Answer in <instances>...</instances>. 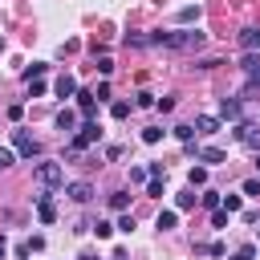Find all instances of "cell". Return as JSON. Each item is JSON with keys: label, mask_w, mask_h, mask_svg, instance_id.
Instances as JSON below:
<instances>
[{"label": "cell", "mask_w": 260, "mask_h": 260, "mask_svg": "<svg viewBox=\"0 0 260 260\" xmlns=\"http://www.w3.org/2000/svg\"><path fill=\"white\" fill-rule=\"evenodd\" d=\"M32 179H37L41 187H61V183H65V167L53 162V158H45V162L32 167Z\"/></svg>", "instance_id": "6da1fadb"}, {"label": "cell", "mask_w": 260, "mask_h": 260, "mask_svg": "<svg viewBox=\"0 0 260 260\" xmlns=\"http://www.w3.org/2000/svg\"><path fill=\"white\" fill-rule=\"evenodd\" d=\"M207 32L199 28H179V32H167V49H203Z\"/></svg>", "instance_id": "7a4b0ae2"}, {"label": "cell", "mask_w": 260, "mask_h": 260, "mask_svg": "<svg viewBox=\"0 0 260 260\" xmlns=\"http://www.w3.org/2000/svg\"><path fill=\"white\" fill-rule=\"evenodd\" d=\"M98 138H102V126H98V122H81V126H77V134L69 138V150H77V154H81V150H89Z\"/></svg>", "instance_id": "3957f363"}, {"label": "cell", "mask_w": 260, "mask_h": 260, "mask_svg": "<svg viewBox=\"0 0 260 260\" xmlns=\"http://www.w3.org/2000/svg\"><path fill=\"white\" fill-rule=\"evenodd\" d=\"M12 146H16V154H24V158H37V154H41V142H37L28 130H12Z\"/></svg>", "instance_id": "277c9868"}, {"label": "cell", "mask_w": 260, "mask_h": 260, "mask_svg": "<svg viewBox=\"0 0 260 260\" xmlns=\"http://www.w3.org/2000/svg\"><path fill=\"white\" fill-rule=\"evenodd\" d=\"M236 142L248 146V150H260V126L256 122H240L236 126Z\"/></svg>", "instance_id": "5b68a950"}, {"label": "cell", "mask_w": 260, "mask_h": 260, "mask_svg": "<svg viewBox=\"0 0 260 260\" xmlns=\"http://www.w3.org/2000/svg\"><path fill=\"white\" fill-rule=\"evenodd\" d=\"M240 114H244V102H240V98H219V118L240 122Z\"/></svg>", "instance_id": "8992f818"}, {"label": "cell", "mask_w": 260, "mask_h": 260, "mask_svg": "<svg viewBox=\"0 0 260 260\" xmlns=\"http://www.w3.org/2000/svg\"><path fill=\"white\" fill-rule=\"evenodd\" d=\"M65 195H69L73 203H89V199H93V187H89L85 179H77V183H69V187H65Z\"/></svg>", "instance_id": "52a82bcc"}, {"label": "cell", "mask_w": 260, "mask_h": 260, "mask_svg": "<svg viewBox=\"0 0 260 260\" xmlns=\"http://www.w3.org/2000/svg\"><path fill=\"white\" fill-rule=\"evenodd\" d=\"M93 102H98V98H93L89 89H77V110H81V118H85V122H93V114H98V106H93Z\"/></svg>", "instance_id": "ba28073f"}, {"label": "cell", "mask_w": 260, "mask_h": 260, "mask_svg": "<svg viewBox=\"0 0 260 260\" xmlns=\"http://www.w3.org/2000/svg\"><path fill=\"white\" fill-rule=\"evenodd\" d=\"M195 158H199V162H207V167H215V162H228V154H223L219 146H199V150H195Z\"/></svg>", "instance_id": "9c48e42d"}, {"label": "cell", "mask_w": 260, "mask_h": 260, "mask_svg": "<svg viewBox=\"0 0 260 260\" xmlns=\"http://www.w3.org/2000/svg\"><path fill=\"white\" fill-rule=\"evenodd\" d=\"M57 130L73 138V134H77V114H73V110H61V114H57Z\"/></svg>", "instance_id": "30bf717a"}, {"label": "cell", "mask_w": 260, "mask_h": 260, "mask_svg": "<svg viewBox=\"0 0 260 260\" xmlns=\"http://www.w3.org/2000/svg\"><path fill=\"white\" fill-rule=\"evenodd\" d=\"M37 215H41V223H53L57 219V207H53L49 195H37Z\"/></svg>", "instance_id": "8fae6325"}, {"label": "cell", "mask_w": 260, "mask_h": 260, "mask_svg": "<svg viewBox=\"0 0 260 260\" xmlns=\"http://www.w3.org/2000/svg\"><path fill=\"white\" fill-rule=\"evenodd\" d=\"M53 89H57V98H77V81H73V77H69V73H61V77H57V85H53Z\"/></svg>", "instance_id": "7c38bea8"}, {"label": "cell", "mask_w": 260, "mask_h": 260, "mask_svg": "<svg viewBox=\"0 0 260 260\" xmlns=\"http://www.w3.org/2000/svg\"><path fill=\"white\" fill-rule=\"evenodd\" d=\"M215 130H219V118L215 114H199L195 118V134H215Z\"/></svg>", "instance_id": "4fadbf2b"}, {"label": "cell", "mask_w": 260, "mask_h": 260, "mask_svg": "<svg viewBox=\"0 0 260 260\" xmlns=\"http://www.w3.org/2000/svg\"><path fill=\"white\" fill-rule=\"evenodd\" d=\"M240 49H244V53H256V49H260V28H244V32H240Z\"/></svg>", "instance_id": "5bb4252c"}, {"label": "cell", "mask_w": 260, "mask_h": 260, "mask_svg": "<svg viewBox=\"0 0 260 260\" xmlns=\"http://www.w3.org/2000/svg\"><path fill=\"white\" fill-rule=\"evenodd\" d=\"M199 203H203L207 211H219V207H223V195H219V191H203V199H199Z\"/></svg>", "instance_id": "9a60e30c"}, {"label": "cell", "mask_w": 260, "mask_h": 260, "mask_svg": "<svg viewBox=\"0 0 260 260\" xmlns=\"http://www.w3.org/2000/svg\"><path fill=\"white\" fill-rule=\"evenodd\" d=\"M45 69H49L45 61H32V65L24 69V81H41V77H45Z\"/></svg>", "instance_id": "2e32d148"}, {"label": "cell", "mask_w": 260, "mask_h": 260, "mask_svg": "<svg viewBox=\"0 0 260 260\" xmlns=\"http://www.w3.org/2000/svg\"><path fill=\"white\" fill-rule=\"evenodd\" d=\"M191 207H195V187H191V191H183V195L175 199V211H191Z\"/></svg>", "instance_id": "e0dca14e"}, {"label": "cell", "mask_w": 260, "mask_h": 260, "mask_svg": "<svg viewBox=\"0 0 260 260\" xmlns=\"http://www.w3.org/2000/svg\"><path fill=\"white\" fill-rule=\"evenodd\" d=\"M126 207H130V195L126 191H114L110 195V211H126Z\"/></svg>", "instance_id": "ac0fdd59"}, {"label": "cell", "mask_w": 260, "mask_h": 260, "mask_svg": "<svg viewBox=\"0 0 260 260\" xmlns=\"http://www.w3.org/2000/svg\"><path fill=\"white\" fill-rule=\"evenodd\" d=\"M179 223V211H158V232H171Z\"/></svg>", "instance_id": "d6986e66"}, {"label": "cell", "mask_w": 260, "mask_h": 260, "mask_svg": "<svg viewBox=\"0 0 260 260\" xmlns=\"http://www.w3.org/2000/svg\"><path fill=\"white\" fill-rule=\"evenodd\" d=\"M179 24H191V20H199V8L195 4H187V8H179V16H175Z\"/></svg>", "instance_id": "ffe728a7"}, {"label": "cell", "mask_w": 260, "mask_h": 260, "mask_svg": "<svg viewBox=\"0 0 260 260\" xmlns=\"http://www.w3.org/2000/svg\"><path fill=\"white\" fill-rule=\"evenodd\" d=\"M162 134H167L162 126H146V130H142V142H146V146H154V142H158Z\"/></svg>", "instance_id": "44dd1931"}, {"label": "cell", "mask_w": 260, "mask_h": 260, "mask_svg": "<svg viewBox=\"0 0 260 260\" xmlns=\"http://www.w3.org/2000/svg\"><path fill=\"white\" fill-rule=\"evenodd\" d=\"M187 183H191V187H207V171H203V167H191Z\"/></svg>", "instance_id": "7402d4cb"}, {"label": "cell", "mask_w": 260, "mask_h": 260, "mask_svg": "<svg viewBox=\"0 0 260 260\" xmlns=\"http://www.w3.org/2000/svg\"><path fill=\"white\" fill-rule=\"evenodd\" d=\"M93 236H98V240H110V236H114V223L98 219V223H93Z\"/></svg>", "instance_id": "603a6c76"}, {"label": "cell", "mask_w": 260, "mask_h": 260, "mask_svg": "<svg viewBox=\"0 0 260 260\" xmlns=\"http://www.w3.org/2000/svg\"><path fill=\"white\" fill-rule=\"evenodd\" d=\"M175 138H179V142H191V138H195V126H187V122L175 126Z\"/></svg>", "instance_id": "cb8c5ba5"}, {"label": "cell", "mask_w": 260, "mask_h": 260, "mask_svg": "<svg viewBox=\"0 0 260 260\" xmlns=\"http://www.w3.org/2000/svg\"><path fill=\"white\" fill-rule=\"evenodd\" d=\"M240 203H244L240 195H223V211H228V215H236V211H240Z\"/></svg>", "instance_id": "d4e9b609"}, {"label": "cell", "mask_w": 260, "mask_h": 260, "mask_svg": "<svg viewBox=\"0 0 260 260\" xmlns=\"http://www.w3.org/2000/svg\"><path fill=\"white\" fill-rule=\"evenodd\" d=\"M93 69H98L102 77H110V73H114V61H110V57H98V65H93Z\"/></svg>", "instance_id": "484cf974"}, {"label": "cell", "mask_w": 260, "mask_h": 260, "mask_svg": "<svg viewBox=\"0 0 260 260\" xmlns=\"http://www.w3.org/2000/svg\"><path fill=\"white\" fill-rule=\"evenodd\" d=\"M110 114H114V118H130V102H114Z\"/></svg>", "instance_id": "4316f807"}, {"label": "cell", "mask_w": 260, "mask_h": 260, "mask_svg": "<svg viewBox=\"0 0 260 260\" xmlns=\"http://www.w3.org/2000/svg\"><path fill=\"white\" fill-rule=\"evenodd\" d=\"M130 183H150V175H146V167H130Z\"/></svg>", "instance_id": "83f0119b"}, {"label": "cell", "mask_w": 260, "mask_h": 260, "mask_svg": "<svg viewBox=\"0 0 260 260\" xmlns=\"http://www.w3.org/2000/svg\"><path fill=\"white\" fill-rule=\"evenodd\" d=\"M12 162H16V150H8V146H0V171H4V167H12Z\"/></svg>", "instance_id": "f1b7e54d"}, {"label": "cell", "mask_w": 260, "mask_h": 260, "mask_svg": "<svg viewBox=\"0 0 260 260\" xmlns=\"http://www.w3.org/2000/svg\"><path fill=\"white\" fill-rule=\"evenodd\" d=\"M122 45H134V49H142V45H150V37H138V32H130Z\"/></svg>", "instance_id": "f546056e"}, {"label": "cell", "mask_w": 260, "mask_h": 260, "mask_svg": "<svg viewBox=\"0 0 260 260\" xmlns=\"http://www.w3.org/2000/svg\"><path fill=\"white\" fill-rule=\"evenodd\" d=\"M134 106H142V110H150V106H158V102H154V93H146V89H142V93H138V102H134Z\"/></svg>", "instance_id": "4dcf8cb0"}, {"label": "cell", "mask_w": 260, "mask_h": 260, "mask_svg": "<svg viewBox=\"0 0 260 260\" xmlns=\"http://www.w3.org/2000/svg\"><path fill=\"white\" fill-rule=\"evenodd\" d=\"M146 175H150V179H167V167H162V162H150Z\"/></svg>", "instance_id": "1f68e13d"}, {"label": "cell", "mask_w": 260, "mask_h": 260, "mask_svg": "<svg viewBox=\"0 0 260 260\" xmlns=\"http://www.w3.org/2000/svg\"><path fill=\"white\" fill-rule=\"evenodd\" d=\"M118 232H134V215H130V211H122V219H118Z\"/></svg>", "instance_id": "d6a6232c"}, {"label": "cell", "mask_w": 260, "mask_h": 260, "mask_svg": "<svg viewBox=\"0 0 260 260\" xmlns=\"http://www.w3.org/2000/svg\"><path fill=\"white\" fill-rule=\"evenodd\" d=\"M244 195H252V199H260V179H248V183H244Z\"/></svg>", "instance_id": "836d02e7"}, {"label": "cell", "mask_w": 260, "mask_h": 260, "mask_svg": "<svg viewBox=\"0 0 260 260\" xmlns=\"http://www.w3.org/2000/svg\"><path fill=\"white\" fill-rule=\"evenodd\" d=\"M232 260H256V248H252V244H244V248H240Z\"/></svg>", "instance_id": "e575fe53"}, {"label": "cell", "mask_w": 260, "mask_h": 260, "mask_svg": "<svg viewBox=\"0 0 260 260\" xmlns=\"http://www.w3.org/2000/svg\"><path fill=\"white\" fill-rule=\"evenodd\" d=\"M211 223H215V228H228V211H223V207H219V211H211Z\"/></svg>", "instance_id": "d590c367"}, {"label": "cell", "mask_w": 260, "mask_h": 260, "mask_svg": "<svg viewBox=\"0 0 260 260\" xmlns=\"http://www.w3.org/2000/svg\"><path fill=\"white\" fill-rule=\"evenodd\" d=\"M244 69H248V73L260 69V57H256V53H244Z\"/></svg>", "instance_id": "8d00e7d4"}, {"label": "cell", "mask_w": 260, "mask_h": 260, "mask_svg": "<svg viewBox=\"0 0 260 260\" xmlns=\"http://www.w3.org/2000/svg\"><path fill=\"white\" fill-rule=\"evenodd\" d=\"M45 93V81H28V98H41Z\"/></svg>", "instance_id": "74e56055"}, {"label": "cell", "mask_w": 260, "mask_h": 260, "mask_svg": "<svg viewBox=\"0 0 260 260\" xmlns=\"http://www.w3.org/2000/svg\"><path fill=\"white\" fill-rule=\"evenodd\" d=\"M93 98H98V102H106V98H110V81H102V85L93 89Z\"/></svg>", "instance_id": "f35d334b"}, {"label": "cell", "mask_w": 260, "mask_h": 260, "mask_svg": "<svg viewBox=\"0 0 260 260\" xmlns=\"http://www.w3.org/2000/svg\"><path fill=\"white\" fill-rule=\"evenodd\" d=\"M20 114H24V106H20V102H12V106H8V118H12V122H20Z\"/></svg>", "instance_id": "ab89813d"}, {"label": "cell", "mask_w": 260, "mask_h": 260, "mask_svg": "<svg viewBox=\"0 0 260 260\" xmlns=\"http://www.w3.org/2000/svg\"><path fill=\"white\" fill-rule=\"evenodd\" d=\"M146 195H162V179H150L146 183Z\"/></svg>", "instance_id": "60d3db41"}, {"label": "cell", "mask_w": 260, "mask_h": 260, "mask_svg": "<svg viewBox=\"0 0 260 260\" xmlns=\"http://www.w3.org/2000/svg\"><path fill=\"white\" fill-rule=\"evenodd\" d=\"M248 85H260V69H252V73H248Z\"/></svg>", "instance_id": "b9f144b4"}, {"label": "cell", "mask_w": 260, "mask_h": 260, "mask_svg": "<svg viewBox=\"0 0 260 260\" xmlns=\"http://www.w3.org/2000/svg\"><path fill=\"white\" fill-rule=\"evenodd\" d=\"M77 260H98V252H81V256H77Z\"/></svg>", "instance_id": "7bdbcfd3"}, {"label": "cell", "mask_w": 260, "mask_h": 260, "mask_svg": "<svg viewBox=\"0 0 260 260\" xmlns=\"http://www.w3.org/2000/svg\"><path fill=\"white\" fill-rule=\"evenodd\" d=\"M0 260H4V236H0Z\"/></svg>", "instance_id": "ee69618b"}, {"label": "cell", "mask_w": 260, "mask_h": 260, "mask_svg": "<svg viewBox=\"0 0 260 260\" xmlns=\"http://www.w3.org/2000/svg\"><path fill=\"white\" fill-rule=\"evenodd\" d=\"M256 171H260V154H256Z\"/></svg>", "instance_id": "f6af8a7d"}, {"label": "cell", "mask_w": 260, "mask_h": 260, "mask_svg": "<svg viewBox=\"0 0 260 260\" xmlns=\"http://www.w3.org/2000/svg\"><path fill=\"white\" fill-rule=\"evenodd\" d=\"M256 228H260V219H256Z\"/></svg>", "instance_id": "bcb514c9"}]
</instances>
